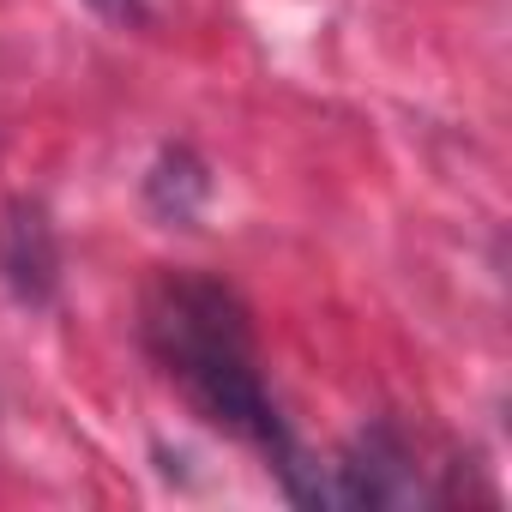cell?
I'll return each mask as SVG.
<instances>
[{
  "label": "cell",
  "instance_id": "1",
  "mask_svg": "<svg viewBox=\"0 0 512 512\" xmlns=\"http://www.w3.org/2000/svg\"><path fill=\"white\" fill-rule=\"evenodd\" d=\"M139 338H145V356L163 368V380L181 386V398L211 428L272 458L296 506H326V470L296 446L278 398L266 392L247 302L223 278L193 266L157 272L139 302Z\"/></svg>",
  "mask_w": 512,
  "mask_h": 512
},
{
  "label": "cell",
  "instance_id": "2",
  "mask_svg": "<svg viewBox=\"0 0 512 512\" xmlns=\"http://www.w3.org/2000/svg\"><path fill=\"white\" fill-rule=\"evenodd\" d=\"M434 464H422V446L398 416H374L326 470V506L344 512H392V506H434Z\"/></svg>",
  "mask_w": 512,
  "mask_h": 512
},
{
  "label": "cell",
  "instance_id": "3",
  "mask_svg": "<svg viewBox=\"0 0 512 512\" xmlns=\"http://www.w3.org/2000/svg\"><path fill=\"white\" fill-rule=\"evenodd\" d=\"M0 278L25 308H49L61 296V235L43 199H13L0 211Z\"/></svg>",
  "mask_w": 512,
  "mask_h": 512
},
{
  "label": "cell",
  "instance_id": "4",
  "mask_svg": "<svg viewBox=\"0 0 512 512\" xmlns=\"http://www.w3.org/2000/svg\"><path fill=\"white\" fill-rule=\"evenodd\" d=\"M211 199V169L199 163L193 145H163L151 175H145V205L163 217V223H193Z\"/></svg>",
  "mask_w": 512,
  "mask_h": 512
},
{
  "label": "cell",
  "instance_id": "5",
  "mask_svg": "<svg viewBox=\"0 0 512 512\" xmlns=\"http://www.w3.org/2000/svg\"><path fill=\"white\" fill-rule=\"evenodd\" d=\"M85 7H91V13H103L109 25H145V19H151L145 0H85Z\"/></svg>",
  "mask_w": 512,
  "mask_h": 512
}]
</instances>
